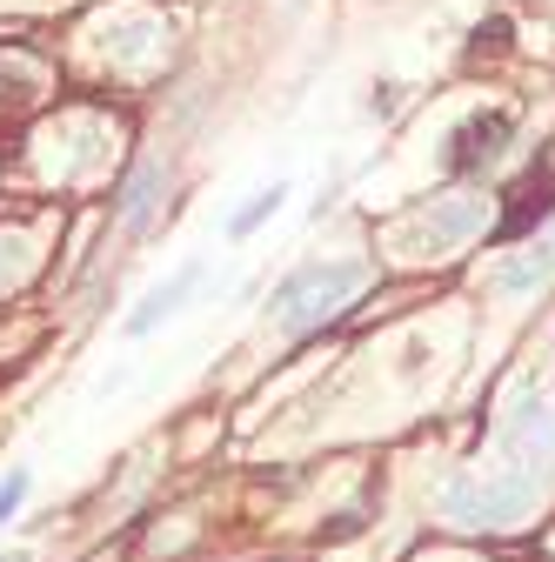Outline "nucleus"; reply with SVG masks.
Masks as SVG:
<instances>
[{
  "instance_id": "1",
  "label": "nucleus",
  "mask_w": 555,
  "mask_h": 562,
  "mask_svg": "<svg viewBox=\"0 0 555 562\" xmlns=\"http://www.w3.org/2000/svg\"><path fill=\"white\" fill-rule=\"evenodd\" d=\"M362 274H369L362 261H315V268H302L288 289H282V328H288V335L321 328L341 302L362 289Z\"/></svg>"
},
{
  "instance_id": "2",
  "label": "nucleus",
  "mask_w": 555,
  "mask_h": 562,
  "mask_svg": "<svg viewBox=\"0 0 555 562\" xmlns=\"http://www.w3.org/2000/svg\"><path fill=\"white\" fill-rule=\"evenodd\" d=\"M509 134H516V114H502V108L468 114V121L455 127V140L442 148V168H449V175H482V168L509 148Z\"/></svg>"
},
{
  "instance_id": "3",
  "label": "nucleus",
  "mask_w": 555,
  "mask_h": 562,
  "mask_svg": "<svg viewBox=\"0 0 555 562\" xmlns=\"http://www.w3.org/2000/svg\"><path fill=\"white\" fill-rule=\"evenodd\" d=\"M548 274H555V215H548V235H535L522 255H509V261L496 268V289H502V295H535Z\"/></svg>"
},
{
  "instance_id": "4",
  "label": "nucleus",
  "mask_w": 555,
  "mask_h": 562,
  "mask_svg": "<svg viewBox=\"0 0 555 562\" xmlns=\"http://www.w3.org/2000/svg\"><path fill=\"white\" fill-rule=\"evenodd\" d=\"M194 281H201V261H188V268H174V274L161 281V289H155V295H148L141 308H134V315H127V335H155V328H161V322H168V315H174V308H181V302L194 295Z\"/></svg>"
},
{
  "instance_id": "5",
  "label": "nucleus",
  "mask_w": 555,
  "mask_h": 562,
  "mask_svg": "<svg viewBox=\"0 0 555 562\" xmlns=\"http://www.w3.org/2000/svg\"><path fill=\"white\" fill-rule=\"evenodd\" d=\"M282 201H288V188H282V181H268V188H261V194H254V201L241 207V215L228 222V235H235V241H248V235H254L261 222H274V215H282Z\"/></svg>"
},
{
  "instance_id": "6",
  "label": "nucleus",
  "mask_w": 555,
  "mask_h": 562,
  "mask_svg": "<svg viewBox=\"0 0 555 562\" xmlns=\"http://www.w3.org/2000/svg\"><path fill=\"white\" fill-rule=\"evenodd\" d=\"M155 188H161V161H141V168H134V181H127V194H121V215L127 222H148Z\"/></svg>"
},
{
  "instance_id": "7",
  "label": "nucleus",
  "mask_w": 555,
  "mask_h": 562,
  "mask_svg": "<svg viewBox=\"0 0 555 562\" xmlns=\"http://www.w3.org/2000/svg\"><path fill=\"white\" fill-rule=\"evenodd\" d=\"M27 503V469H8V482H0V529H8Z\"/></svg>"
}]
</instances>
